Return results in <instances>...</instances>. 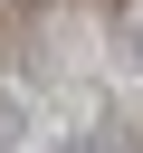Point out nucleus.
<instances>
[{"mask_svg":"<svg viewBox=\"0 0 143 153\" xmlns=\"http://www.w3.org/2000/svg\"><path fill=\"white\" fill-rule=\"evenodd\" d=\"M19 134H29V96H19V86H0V153H10Z\"/></svg>","mask_w":143,"mask_h":153,"instance_id":"nucleus-1","label":"nucleus"},{"mask_svg":"<svg viewBox=\"0 0 143 153\" xmlns=\"http://www.w3.org/2000/svg\"><path fill=\"white\" fill-rule=\"evenodd\" d=\"M124 48H133V67H143V10H133V19H124Z\"/></svg>","mask_w":143,"mask_h":153,"instance_id":"nucleus-3","label":"nucleus"},{"mask_svg":"<svg viewBox=\"0 0 143 153\" xmlns=\"http://www.w3.org/2000/svg\"><path fill=\"white\" fill-rule=\"evenodd\" d=\"M57 153H114V134H86V143H57Z\"/></svg>","mask_w":143,"mask_h":153,"instance_id":"nucleus-2","label":"nucleus"}]
</instances>
